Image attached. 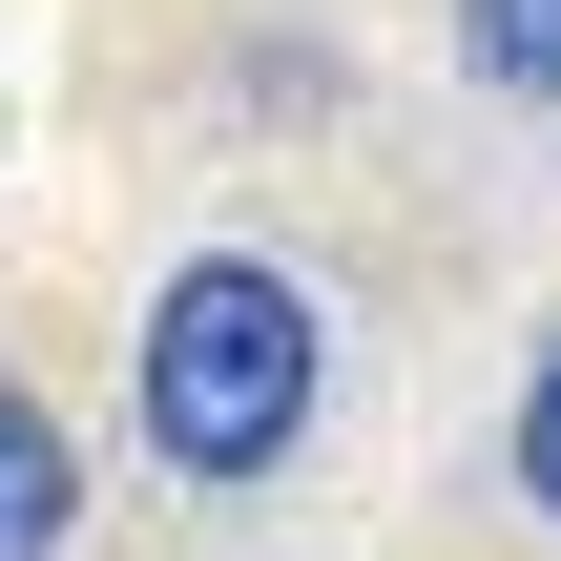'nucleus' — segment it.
I'll return each mask as SVG.
<instances>
[{"label": "nucleus", "instance_id": "1", "mask_svg": "<svg viewBox=\"0 0 561 561\" xmlns=\"http://www.w3.org/2000/svg\"><path fill=\"white\" fill-rule=\"evenodd\" d=\"M291 437H312V291L250 271V250L167 271V312H146V458L167 479H271Z\"/></svg>", "mask_w": 561, "mask_h": 561}, {"label": "nucleus", "instance_id": "2", "mask_svg": "<svg viewBox=\"0 0 561 561\" xmlns=\"http://www.w3.org/2000/svg\"><path fill=\"white\" fill-rule=\"evenodd\" d=\"M62 520H83V458H62V416L0 375V561H62Z\"/></svg>", "mask_w": 561, "mask_h": 561}, {"label": "nucleus", "instance_id": "3", "mask_svg": "<svg viewBox=\"0 0 561 561\" xmlns=\"http://www.w3.org/2000/svg\"><path fill=\"white\" fill-rule=\"evenodd\" d=\"M458 62H479L500 104H561V0H479V21H458Z\"/></svg>", "mask_w": 561, "mask_h": 561}, {"label": "nucleus", "instance_id": "4", "mask_svg": "<svg viewBox=\"0 0 561 561\" xmlns=\"http://www.w3.org/2000/svg\"><path fill=\"white\" fill-rule=\"evenodd\" d=\"M520 500H541V520H561V354H541V375H520Z\"/></svg>", "mask_w": 561, "mask_h": 561}]
</instances>
